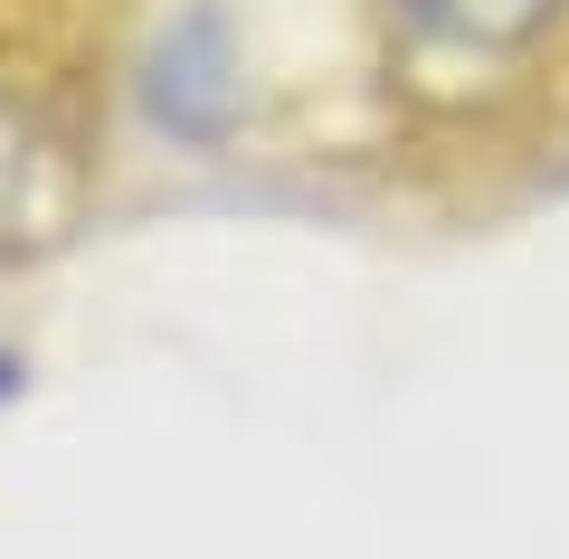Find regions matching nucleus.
<instances>
[{
    "label": "nucleus",
    "mask_w": 569,
    "mask_h": 559,
    "mask_svg": "<svg viewBox=\"0 0 569 559\" xmlns=\"http://www.w3.org/2000/svg\"><path fill=\"white\" fill-rule=\"evenodd\" d=\"M20 209H29V114L20 96H0V238L20 228Z\"/></svg>",
    "instance_id": "7ed1b4c3"
},
{
    "label": "nucleus",
    "mask_w": 569,
    "mask_h": 559,
    "mask_svg": "<svg viewBox=\"0 0 569 559\" xmlns=\"http://www.w3.org/2000/svg\"><path fill=\"white\" fill-rule=\"evenodd\" d=\"M389 10L427 58H522L569 0H389Z\"/></svg>",
    "instance_id": "f03ea898"
},
{
    "label": "nucleus",
    "mask_w": 569,
    "mask_h": 559,
    "mask_svg": "<svg viewBox=\"0 0 569 559\" xmlns=\"http://www.w3.org/2000/svg\"><path fill=\"white\" fill-rule=\"evenodd\" d=\"M238 104H247V77H238V39H228V10H219V0H200V10H181V20L162 29V48H152V77H142V114L162 123L171 142H228Z\"/></svg>",
    "instance_id": "f257e3e1"
},
{
    "label": "nucleus",
    "mask_w": 569,
    "mask_h": 559,
    "mask_svg": "<svg viewBox=\"0 0 569 559\" xmlns=\"http://www.w3.org/2000/svg\"><path fill=\"white\" fill-rule=\"evenodd\" d=\"M10 389H20V360H10V351H0V399H10Z\"/></svg>",
    "instance_id": "20e7f679"
}]
</instances>
